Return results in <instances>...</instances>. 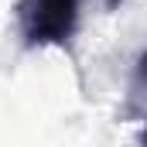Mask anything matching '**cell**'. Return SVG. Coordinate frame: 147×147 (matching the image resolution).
Wrapping results in <instances>:
<instances>
[{"mask_svg":"<svg viewBox=\"0 0 147 147\" xmlns=\"http://www.w3.org/2000/svg\"><path fill=\"white\" fill-rule=\"evenodd\" d=\"M14 17L28 48L69 45L79 24V0H17Z\"/></svg>","mask_w":147,"mask_h":147,"instance_id":"cell-1","label":"cell"},{"mask_svg":"<svg viewBox=\"0 0 147 147\" xmlns=\"http://www.w3.org/2000/svg\"><path fill=\"white\" fill-rule=\"evenodd\" d=\"M116 3H120V0H106V7H116Z\"/></svg>","mask_w":147,"mask_h":147,"instance_id":"cell-2","label":"cell"}]
</instances>
